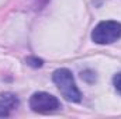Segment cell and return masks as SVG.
<instances>
[{
  "mask_svg": "<svg viewBox=\"0 0 121 119\" xmlns=\"http://www.w3.org/2000/svg\"><path fill=\"white\" fill-rule=\"evenodd\" d=\"M52 80L56 84L60 94L70 102H80L82 94L75 83V77L70 70L68 69H58L52 74Z\"/></svg>",
  "mask_w": 121,
  "mask_h": 119,
  "instance_id": "cell-1",
  "label": "cell"
},
{
  "mask_svg": "<svg viewBox=\"0 0 121 119\" xmlns=\"http://www.w3.org/2000/svg\"><path fill=\"white\" fill-rule=\"evenodd\" d=\"M121 38V23L118 21H101L91 31L93 42L99 45H108Z\"/></svg>",
  "mask_w": 121,
  "mask_h": 119,
  "instance_id": "cell-2",
  "label": "cell"
},
{
  "mask_svg": "<svg viewBox=\"0 0 121 119\" xmlns=\"http://www.w3.org/2000/svg\"><path fill=\"white\" fill-rule=\"evenodd\" d=\"M30 108L34 112H38V114H49V112L59 109L60 102L55 95H52L49 92L38 91V92H34L31 95Z\"/></svg>",
  "mask_w": 121,
  "mask_h": 119,
  "instance_id": "cell-3",
  "label": "cell"
},
{
  "mask_svg": "<svg viewBox=\"0 0 121 119\" xmlns=\"http://www.w3.org/2000/svg\"><path fill=\"white\" fill-rule=\"evenodd\" d=\"M18 104H20V101H18L17 95H14L13 92H3V94H0V105L4 109H7L9 112L16 109L18 107Z\"/></svg>",
  "mask_w": 121,
  "mask_h": 119,
  "instance_id": "cell-4",
  "label": "cell"
},
{
  "mask_svg": "<svg viewBox=\"0 0 121 119\" xmlns=\"http://www.w3.org/2000/svg\"><path fill=\"white\" fill-rule=\"evenodd\" d=\"M26 62H27V64H28V66H31V67H35V69L42 67V64H44V60L39 59V58H35V56H28Z\"/></svg>",
  "mask_w": 121,
  "mask_h": 119,
  "instance_id": "cell-5",
  "label": "cell"
},
{
  "mask_svg": "<svg viewBox=\"0 0 121 119\" xmlns=\"http://www.w3.org/2000/svg\"><path fill=\"white\" fill-rule=\"evenodd\" d=\"M113 83H114V87L116 90L121 94V73H117L114 77H113Z\"/></svg>",
  "mask_w": 121,
  "mask_h": 119,
  "instance_id": "cell-6",
  "label": "cell"
},
{
  "mask_svg": "<svg viewBox=\"0 0 121 119\" xmlns=\"http://www.w3.org/2000/svg\"><path fill=\"white\" fill-rule=\"evenodd\" d=\"M9 114H10V112H9L7 109H4V108H3V107L0 105V118H4V116H9Z\"/></svg>",
  "mask_w": 121,
  "mask_h": 119,
  "instance_id": "cell-7",
  "label": "cell"
}]
</instances>
